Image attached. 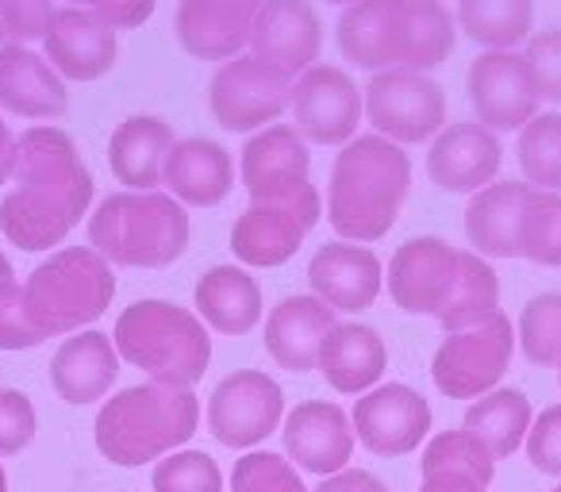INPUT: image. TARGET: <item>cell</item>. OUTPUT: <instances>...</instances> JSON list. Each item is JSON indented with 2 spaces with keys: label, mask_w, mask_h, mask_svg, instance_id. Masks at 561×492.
I'll list each match as a JSON object with an SVG mask.
<instances>
[{
  "label": "cell",
  "mask_w": 561,
  "mask_h": 492,
  "mask_svg": "<svg viewBox=\"0 0 561 492\" xmlns=\"http://www.w3.org/2000/svg\"><path fill=\"white\" fill-rule=\"evenodd\" d=\"M16 150H20V135H12V127L4 124V112H0V185L16 173Z\"/></svg>",
  "instance_id": "obj_49"
},
{
  "label": "cell",
  "mask_w": 561,
  "mask_h": 492,
  "mask_svg": "<svg viewBox=\"0 0 561 492\" xmlns=\"http://www.w3.org/2000/svg\"><path fill=\"white\" fill-rule=\"evenodd\" d=\"M39 339L27 331L24 312H20V285H0V351H32Z\"/></svg>",
  "instance_id": "obj_46"
},
{
  "label": "cell",
  "mask_w": 561,
  "mask_h": 492,
  "mask_svg": "<svg viewBox=\"0 0 561 492\" xmlns=\"http://www.w3.org/2000/svg\"><path fill=\"white\" fill-rule=\"evenodd\" d=\"M323 24L308 0H265L250 32V55L265 58L289 78L320 66Z\"/></svg>",
  "instance_id": "obj_17"
},
{
  "label": "cell",
  "mask_w": 561,
  "mask_h": 492,
  "mask_svg": "<svg viewBox=\"0 0 561 492\" xmlns=\"http://www.w3.org/2000/svg\"><path fill=\"white\" fill-rule=\"evenodd\" d=\"M0 492H9V473H4V466H0Z\"/></svg>",
  "instance_id": "obj_53"
},
{
  "label": "cell",
  "mask_w": 561,
  "mask_h": 492,
  "mask_svg": "<svg viewBox=\"0 0 561 492\" xmlns=\"http://www.w3.org/2000/svg\"><path fill=\"white\" fill-rule=\"evenodd\" d=\"M354 423L331 400L297 404L285 420V458L305 473L335 477L354 458Z\"/></svg>",
  "instance_id": "obj_19"
},
{
  "label": "cell",
  "mask_w": 561,
  "mask_h": 492,
  "mask_svg": "<svg viewBox=\"0 0 561 492\" xmlns=\"http://www.w3.org/2000/svg\"><path fill=\"white\" fill-rule=\"evenodd\" d=\"M523 58H527V70H530V81H535L538 101L561 104V27L530 35Z\"/></svg>",
  "instance_id": "obj_42"
},
{
  "label": "cell",
  "mask_w": 561,
  "mask_h": 492,
  "mask_svg": "<svg viewBox=\"0 0 561 492\" xmlns=\"http://www.w3.org/2000/svg\"><path fill=\"white\" fill-rule=\"evenodd\" d=\"M173 142H178V135L162 116H127L108 139V165L116 181L131 193L158 188Z\"/></svg>",
  "instance_id": "obj_29"
},
{
  "label": "cell",
  "mask_w": 561,
  "mask_h": 492,
  "mask_svg": "<svg viewBox=\"0 0 561 492\" xmlns=\"http://www.w3.org/2000/svg\"><path fill=\"white\" fill-rule=\"evenodd\" d=\"M308 285L331 312H366L381 297L385 270L369 247L354 242H328L308 262Z\"/></svg>",
  "instance_id": "obj_20"
},
{
  "label": "cell",
  "mask_w": 561,
  "mask_h": 492,
  "mask_svg": "<svg viewBox=\"0 0 561 492\" xmlns=\"http://www.w3.org/2000/svg\"><path fill=\"white\" fill-rule=\"evenodd\" d=\"M469 104L489 131H523L538 116V93L523 50H484L469 62Z\"/></svg>",
  "instance_id": "obj_13"
},
{
  "label": "cell",
  "mask_w": 561,
  "mask_h": 492,
  "mask_svg": "<svg viewBox=\"0 0 561 492\" xmlns=\"http://www.w3.org/2000/svg\"><path fill=\"white\" fill-rule=\"evenodd\" d=\"M500 316V277L481 254L461 251L458 277H454V289L446 297V308L438 316L446 335L454 331H473L481 323L496 320Z\"/></svg>",
  "instance_id": "obj_35"
},
{
  "label": "cell",
  "mask_w": 561,
  "mask_h": 492,
  "mask_svg": "<svg viewBox=\"0 0 561 492\" xmlns=\"http://www.w3.org/2000/svg\"><path fill=\"white\" fill-rule=\"evenodd\" d=\"M454 35H458V27H454V16L443 0H400L392 70H438L454 55Z\"/></svg>",
  "instance_id": "obj_30"
},
{
  "label": "cell",
  "mask_w": 561,
  "mask_h": 492,
  "mask_svg": "<svg viewBox=\"0 0 561 492\" xmlns=\"http://www.w3.org/2000/svg\"><path fill=\"white\" fill-rule=\"evenodd\" d=\"M515 162L530 188L561 193V112H538L515 142Z\"/></svg>",
  "instance_id": "obj_37"
},
{
  "label": "cell",
  "mask_w": 561,
  "mask_h": 492,
  "mask_svg": "<svg viewBox=\"0 0 561 492\" xmlns=\"http://www.w3.org/2000/svg\"><path fill=\"white\" fill-rule=\"evenodd\" d=\"M458 247L435 239V234L404 242L385 270V289H389L392 305L404 308L408 316H435L438 320L454 289V277H458Z\"/></svg>",
  "instance_id": "obj_14"
},
{
  "label": "cell",
  "mask_w": 561,
  "mask_h": 492,
  "mask_svg": "<svg viewBox=\"0 0 561 492\" xmlns=\"http://www.w3.org/2000/svg\"><path fill=\"white\" fill-rule=\"evenodd\" d=\"M293 116L305 142L316 147H346L358 139V124L366 116L362 89L339 66H312L293 85Z\"/></svg>",
  "instance_id": "obj_12"
},
{
  "label": "cell",
  "mask_w": 561,
  "mask_h": 492,
  "mask_svg": "<svg viewBox=\"0 0 561 492\" xmlns=\"http://www.w3.org/2000/svg\"><path fill=\"white\" fill-rule=\"evenodd\" d=\"M527 181H496L473 193L466 208V234L481 259H519V227L527 208Z\"/></svg>",
  "instance_id": "obj_28"
},
{
  "label": "cell",
  "mask_w": 561,
  "mask_h": 492,
  "mask_svg": "<svg viewBox=\"0 0 561 492\" xmlns=\"http://www.w3.org/2000/svg\"><path fill=\"white\" fill-rule=\"evenodd\" d=\"M116 297L112 266L93 247H66L55 251L32 277L20 285V312L39 343L58 335L85 331L108 312Z\"/></svg>",
  "instance_id": "obj_5"
},
{
  "label": "cell",
  "mask_w": 561,
  "mask_h": 492,
  "mask_svg": "<svg viewBox=\"0 0 561 492\" xmlns=\"http://www.w3.org/2000/svg\"><path fill=\"white\" fill-rule=\"evenodd\" d=\"M558 385H561V366H558Z\"/></svg>",
  "instance_id": "obj_55"
},
{
  "label": "cell",
  "mask_w": 561,
  "mask_h": 492,
  "mask_svg": "<svg viewBox=\"0 0 561 492\" xmlns=\"http://www.w3.org/2000/svg\"><path fill=\"white\" fill-rule=\"evenodd\" d=\"M527 461L538 473L561 477V404L538 412L527 431Z\"/></svg>",
  "instance_id": "obj_45"
},
{
  "label": "cell",
  "mask_w": 561,
  "mask_h": 492,
  "mask_svg": "<svg viewBox=\"0 0 561 492\" xmlns=\"http://www.w3.org/2000/svg\"><path fill=\"white\" fill-rule=\"evenodd\" d=\"M162 185L185 208H216L234 185V162L211 139H178L165 158Z\"/></svg>",
  "instance_id": "obj_26"
},
{
  "label": "cell",
  "mask_w": 561,
  "mask_h": 492,
  "mask_svg": "<svg viewBox=\"0 0 561 492\" xmlns=\"http://www.w3.org/2000/svg\"><path fill=\"white\" fill-rule=\"evenodd\" d=\"M158 0H85V9L93 12L96 20L112 27V32H131V27H142L154 12Z\"/></svg>",
  "instance_id": "obj_47"
},
{
  "label": "cell",
  "mask_w": 561,
  "mask_h": 492,
  "mask_svg": "<svg viewBox=\"0 0 561 492\" xmlns=\"http://www.w3.org/2000/svg\"><path fill=\"white\" fill-rule=\"evenodd\" d=\"M500 165H504V147H500L496 131L481 127L477 119L473 124H446L427 150V178L443 193H481L496 181Z\"/></svg>",
  "instance_id": "obj_18"
},
{
  "label": "cell",
  "mask_w": 561,
  "mask_h": 492,
  "mask_svg": "<svg viewBox=\"0 0 561 492\" xmlns=\"http://www.w3.org/2000/svg\"><path fill=\"white\" fill-rule=\"evenodd\" d=\"M119 358L170 389H193L211 362V339L204 320L173 300H135L119 312L112 331Z\"/></svg>",
  "instance_id": "obj_6"
},
{
  "label": "cell",
  "mask_w": 561,
  "mask_h": 492,
  "mask_svg": "<svg viewBox=\"0 0 561 492\" xmlns=\"http://www.w3.org/2000/svg\"><path fill=\"white\" fill-rule=\"evenodd\" d=\"M362 108L374 135L397 147L431 142L446 127V93L435 78L412 70H381L362 89Z\"/></svg>",
  "instance_id": "obj_8"
},
{
  "label": "cell",
  "mask_w": 561,
  "mask_h": 492,
  "mask_svg": "<svg viewBox=\"0 0 561 492\" xmlns=\"http://www.w3.org/2000/svg\"><path fill=\"white\" fill-rule=\"evenodd\" d=\"M196 423H201V400L193 389L147 381L104 400L93 423V438L112 466L135 469L147 461H162L165 454L185 446L196 435Z\"/></svg>",
  "instance_id": "obj_3"
},
{
  "label": "cell",
  "mask_w": 561,
  "mask_h": 492,
  "mask_svg": "<svg viewBox=\"0 0 561 492\" xmlns=\"http://www.w3.org/2000/svg\"><path fill=\"white\" fill-rule=\"evenodd\" d=\"M193 239L188 208L170 193H112L89 216V247L108 266L162 270L185 254Z\"/></svg>",
  "instance_id": "obj_4"
},
{
  "label": "cell",
  "mask_w": 561,
  "mask_h": 492,
  "mask_svg": "<svg viewBox=\"0 0 561 492\" xmlns=\"http://www.w3.org/2000/svg\"><path fill=\"white\" fill-rule=\"evenodd\" d=\"M39 431V415L35 404L20 389H0V454L12 458V454L27 450Z\"/></svg>",
  "instance_id": "obj_43"
},
{
  "label": "cell",
  "mask_w": 561,
  "mask_h": 492,
  "mask_svg": "<svg viewBox=\"0 0 561 492\" xmlns=\"http://www.w3.org/2000/svg\"><path fill=\"white\" fill-rule=\"evenodd\" d=\"M196 312L211 331L239 339L262 320V285L242 266H211L196 282Z\"/></svg>",
  "instance_id": "obj_31"
},
{
  "label": "cell",
  "mask_w": 561,
  "mask_h": 492,
  "mask_svg": "<svg viewBox=\"0 0 561 492\" xmlns=\"http://www.w3.org/2000/svg\"><path fill=\"white\" fill-rule=\"evenodd\" d=\"M354 435L362 438L369 454L377 458H400L412 454L431 431V404L412 385H377L354 404Z\"/></svg>",
  "instance_id": "obj_15"
},
{
  "label": "cell",
  "mask_w": 561,
  "mask_h": 492,
  "mask_svg": "<svg viewBox=\"0 0 561 492\" xmlns=\"http://www.w3.org/2000/svg\"><path fill=\"white\" fill-rule=\"evenodd\" d=\"M553 492H561V484H558V489H553Z\"/></svg>",
  "instance_id": "obj_56"
},
{
  "label": "cell",
  "mask_w": 561,
  "mask_h": 492,
  "mask_svg": "<svg viewBox=\"0 0 561 492\" xmlns=\"http://www.w3.org/2000/svg\"><path fill=\"white\" fill-rule=\"evenodd\" d=\"M116 32L104 20H96L89 9H58L43 58L58 70L62 81H96L116 66Z\"/></svg>",
  "instance_id": "obj_21"
},
{
  "label": "cell",
  "mask_w": 561,
  "mask_h": 492,
  "mask_svg": "<svg viewBox=\"0 0 561 492\" xmlns=\"http://www.w3.org/2000/svg\"><path fill=\"white\" fill-rule=\"evenodd\" d=\"M323 4H339V9H351V4H358V0H323Z\"/></svg>",
  "instance_id": "obj_52"
},
{
  "label": "cell",
  "mask_w": 561,
  "mask_h": 492,
  "mask_svg": "<svg viewBox=\"0 0 561 492\" xmlns=\"http://www.w3.org/2000/svg\"><path fill=\"white\" fill-rule=\"evenodd\" d=\"M420 492H489L496 458L466 431H443L423 450Z\"/></svg>",
  "instance_id": "obj_32"
},
{
  "label": "cell",
  "mask_w": 561,
  "mask_h": 492,
  "mask_svg": "<svg viewBox=\"0 0 561 492\" xmlns=\"http://www.w3.org/2000/svg\"><path fill=\"white\" fill-rule=\"evenodd\" d=\"M519 259L561 266V193L530 188L519 227Z\"/></svg>",
  "instance_id": "obj_38"
},
{
  "label": "cell",
  "mask_w": 561,
  "mask_h": 492,
  "mask_svg": "<svg viewBox=\"0 0 561 492\" xmlns=\"http://www.w3.org/2000/svg\"><path fill=\"white\" fill-rule=\"evenodd\" d=\"M293 85L285 70L257 55H239L224 62L208 81V112L224 131H262L293 104Z\"/></svg>",
  "instance_id": "obj_9"
},
{
  "label": "cell",
  "mask_w": 561,
  "mask_h": 492,
  "mask_svg": "<svg viewBox=\"0 0 561 492\" xmlns=\"http://www.w3.org/2000/svg\"><path fill=\"white\" fill-rule=\"evenodd\" d=\"M66 9H85V0H66Z\"/></svg>",
  "instance_id": "obj_54"
},
{
  "label": "cell",
  "mask_w": 561,
  "mask_h": 492,
  "mask_svg": "<svg viewBox=\"0 0 561 492\" xmlns=\"http://www.w3.org/2000/svg\"><path fill=\"white\" fill-rule=\"evenodd\" d=\"M312 219L289 208H270V204H250L231 227V251L242 266L250 270H273L285 266L293 254L305 247Z\"/></svg>",
  "instance_id": "obj_27"
},
{
  "label": "cell",
  "mask_w": 561,
  "mask_h": 492,
  "mask_svg": "<svg viewBox=\"0 0 561 492\" xmlns=\"http://www.w3.org/2000/svg\"><path fill=\"white\" fill-rule=\"evenodd\" d=\"M458 27L484 50H515L535 35V0H458Z\"/></svg>",
  "instance_id": "obj_36"
},
{
  "label": "cell",
  "mask_w": 561,
  "mask_h": 492,
  "mask_svg": "<svg viewBox=\"0 0 561 492\" xmlns=\"http://www.w3.org/2000/svg\"><path fill=\"white\" fill-rule=\"evenodd\" d=\"M9 282H16V277H12V262L4 259V251H0V285H9Z\"/></svg>",
  "instance_id": "obj_50"
},
{
  "label": "cell",
  "mask_w": 561,
  "mask_h": 492,
  "mask_svg": "<svg viewBox=\"0 0 561 492\" xmlns=\"http://www.w3.org/2000/svg\"><path fill=\"white\" fill-rule=\"evenodd\" d=\"M335 323V312L312 293L285 297L265 320V351L289 374H312L316 362H320L323 339Z\"/></svg>",
  "instance_id": "obj_23"
},
{
  "label": "cell",
  "mask_w": 561,
  "mask_h": 492,
  "mask_svg": "<svg viewBox=\"0 0 561 492\" xmlns=\"http://www.w3.org/2000/svg\"><path fill=\"white\" fill-rule=\"evenodd\" d=\"M316 369L343 397H366L389 369V351L385 339L366 323H335L323 339Z\"/></svg>",
  "instance_id": "obj_25"
},
{
  "label": "cell",
  "mask_w": 561,
  "mask_h": 492,
  "mask_svg": "<svg viewBox=\"0 0 561 492\" xmlns=\"http://www.w3.org/2000/svg\"><path fill=\"white\" fill-rule=\"evenodd\" d=\"M262 4L265 0H181L173 16L181 50L219 66L247 55Z\"/></svg>",
  "instance_id": "obj_16"
},
{
  "label": "cell",
  "mask_w": 561,
  "mask_h": 492,
  "mask_svg": "<svg viewBox=\"0 0 561 492\" xmlns=\"http://www.w3.org/2000/svg\"><path fill=\"white\" fill-rule=\"evenodd\" d=\"M12 181V193L0 201V231L27 254L66 242L81 216H89L96 193L78 142L50 124H32L20 135Z\"/></svg>",
  "instance_id": "obj_1"
},
{
  "label": "cell",
  "mask_w": 561,
  "mask_h": 492,
  "mask_svg": "<svg viewBox=\"0 0 561 492\" xmlns=\"http://www.w3.org/2000/svg\"><path fill=\"white\" fill-rule=\"evenodd\" d=\"M285 392L262 369H239L224 377L208 397V431L231 450H250L280 427Z\"/></svg>",
  "instance_id": "obj_11"
},
{
  "label": "cell",
  "mask_w": 561,
  "mask_h": 492,
  "mask_svg": "<svg viewBox=\"0 0 561 492\" xmlns=\"http://www.w3.org/2000/svg\"><path fill=\"white\" fill-rule=\"evenodd\" d=\"M119 377V351L104 331H78L50 358V385L66 404H96Z\"/></svg>",
  "instance_id": "obj_24"
},
{
  "label": "cell",
  "mask_w": 561,
  "mask_h": 492,
  "mask_svg": "<svg viewBox=\"0 0 561 492\" xmlns=\"http://www.w3.org/2000/svg\"><path fill=\"white\" fill-rule=\"evenodd\" d=\"M400 0H358L339 20V55L369 73L392 70Z\"/></svg>",
  "instance_id": "obj_33"
},
{
  "label": "cell",
  "mask_w": 561,
  "mask_h": 492,
  "mask_svg": "<svg viewBox=\"0 0 561 492\" xmlns=\"http://www.w3.org/2000/svg\"><path fill=\"white\" fill-rule=\"evenodd\" d=\"M461 431L473 435L492 458H512L530 431V400L519 389H492L489 397L466 408Z\"/></svg>",
  "instance_id": "obj_34"
},
{
  "label": "cell",
  "mask_w": 561,
  "mask_h": 492,
  "mask_svg": "<svg viewBox=\"0 0 561 492\" xmlns=\"http://www.w3.org/2000/svg\"><path fill=\"white\" fill-rule=\"evenodd\" d=\"M231 492H308L300 469L277 450H250L234 461Z\"/></svg>",
  "instance_id": "obj_40"
},
{
  "label": "cell",
  "mask_w": 561,
  "mask_h": 492,
  "mask_svg": "<svg viewBox=\"0 0 561 492\" xmlns=\"http://www.w3.org/2000/svg\"><path fill=\"white\" fill-rule=\"evenodd\" d=\"M515 343L535 366H561V293H538L527 300Z\"/></svg>",
  "instance_id": "obj_39"
},
{
  "label": "cell",
  "mask_w": 561,
  "mask_h": 492,
  "mask_svg": "<svg viewBox=\"0 0 561 492\" xmlns=\"http://www.w3.org/2000/svg\"><path fill=\"white\" fill-rule=\"evenodd\" d=\"M316 492H389V484L369 473V469H343L335 477H323V484Z\"/></svg>",
  "instance_id": "obj_48"
},
{
  "label": "cell",
  "mask_w": 561,
  "mask_h": 492,
  "mask_svg": "<svg viewBox=\"0 0 561 492\" xmlns=\"http://www.w3.org/2000/svg\"><path fill=\"white\" fill-rule=\"evenodd\" d=\"M4 47H12V39H9V32H4V24H0V50Z\"/></svg>",
  "instance_id": "obj_51"
},
{
  "label": "cell",
  "mask_w": 561,
  "mask_h": 492,
  "mask_svg": "<svg viewBox=\"0 0 561 492\" xmlns=\"http://www.w3.org/2000/svg\"><path fill=\"white\" fill-rule=\"evenodd\" d=\"M242 185L250 193V204L289 208L320 224L323 204L312 185V158L297 127L270 124L250 135L242 147Z\"/></svg>",
  "instance_id": "obj_7"
},
{
  "label": "cell",
  "mask_w": 561,
  "mask_h": 492,
  "mask_svg": "<svg viewBox=\"0 0 561 492\" xmlns=\"http://www.w3.org/2000/svg\"><path fill=\"white\" fill-rule=\"evenodd\" d=\"M412 193V155L381 135H358L335 155L328 219L343 242H377L392 231Z\"/></svg>",
  "instance_id": "obj_2"
},
{
  "label": "cell",
  "mask_w": 561,
  "mask_h": 492,
  "mask_svg": "<svg viewBox=\"0 0 561 492\" xmlns=\"http://www.w3.org/2000/svg\"><path fill=\"white\" fill-rule=\"evenodd\" d=\"M515 354V328L504 312L473 331H454L431 358L435 389L450 400H481L500 385Z\"/></svg>",
  "instance_id": "obj_10"
},
{
  "label": "cell",
  "mask_w": 561,
  "mask_h": 492,
  "mask_svg": "<svg viewBox=\"0 0 561 492\" xmlns=\"http://www.w3.org/2000/svg\"><path fill=\"white\" fill-rule=\"evenodd\" d=\"M154 492H224V473L204 450H173L154 466Z\"/></svg>",
  "instance_id": "obj_41"
},
{
  "label": "cell",
  "mask_w": 561,
  "mask_h": 492,
  "mask_svg": "<svg viewBox=\"0 0 561 492\" xmlns=\"http://www.w3.org/2000/svg\"><path fill=\"white\" fill-rule=\"evenodd\" d=\"M0 112L20 119H62L70 116V89L58 70L32 47L0 50Z\"/></svg>",
  "instance_id": "obj_22"
},
{
  "label": "cell",
  "mask_w": 561,
  "mask_h": 492,
  "mask_svg": "<svg viewBox=\"0 0 561 492\" xmlns=\"http://www.w3.org/2000/svg\"><path fill=\"white\" fill-rule=\"evenodd\" d=\"M55 0H0V24L12 43H43L55 24Z\"/></svg>",
  "instance_id": "obj_44"
}]
</instances>
